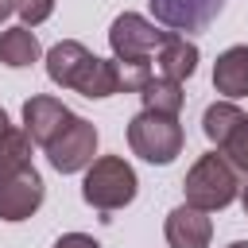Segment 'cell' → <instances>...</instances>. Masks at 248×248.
<instances>
[{"instance_id":"obj_1","label":"cell","mask_w":248,"mask_h":248,"mask_svg":"<svg viewBox=\"0 0 248 248\" xmlns=\"http://www.w3.org/2000/svg\"><path fill=\"white\" fill-rule=\"evenodd\" d=\"M136 194H140V178H136V170L124 155H101L85 167V178H81L85 205H93L101 213H112V209L132 205Z\"/></svg>"},{"instance_id":"obj_2","label":"cell","mask_w":248,"mask_h":248,"mask_svg":"<svg viewBox=\"0 0 248 248\" xmlns=\"http://www.w3.org/2000/svg\"><path fill=\"white\" fill-rule=\"evenodd\" d=\"M182 194H186V205L213 213V209H225L240 198V174L229 167V159L221 151H209L186 170Z\"/></svg>"},{"instance_id":"obj_3","label":"cell","mask_w":248,"mask_h":248,"mask_svg":"<svg viewBox=\"0 0 248 248\" xmlns=\"http://www.w3.org/2000/svg\"><path fill=\"white\" fill-rule=\"evenodd\" d=\"M182 143H186V132H182L178 116L140 108L128 120V147H132V155H140L151 167H170L182 155Z\"/></svg>"},{"instance_id":"obj_4","label":"cell","mask_w":248,"mask_h":248,"mask_svg":"<svg viewBox=\"0 0 248 248\" xmlns=\"http://www.w3.org/2000/svg\"><path fill=\"white\" fill-rule=\"evenodd\" d=\"M97 140H101L97 124L74 112V116L62 124V132H58L43 151H46V159H50V167H54L58 174H78V170H85V167L93 163Z\"/></svg>"},{"instance_id":"obj_5","label":"cell","mask_w":248,"mask_h":248,"mask_svg":"<svg viewBox=\"0 0 248 248\" xmlns=\"http://www.w3.org/2000/svg\"><path fill=\"white\" fill-rule=\"evenodd\" d=\"M167 39V31H159L147 16L140 12H120L108 27V46H112V58L116 62H140V66H151L159 43Z\"/></svg>"},{"instance_id":"obj_6","label":"cell","mask_w":248,"mask_h":248,"mask_svg":"<svg viewBox=\"0 0 248 248\" xmlns=\"http://www.w3.org/2000/svg\"><path fill=\"white\" fill-rule=\"evenodd\" d=\"M43 198H46L43 174H39L35 167H23L19 174H12V178L0 182V221L19 225V221L35 217L39 205H43Z\"/></svg>"},{"instance_id":"obj_7","label":"cell","mask_w":248,"mask_h":248,"mask_svg":"<svg viewBox=\"0 0 248 248\" xmlns=\"http://www.w3.org/2000/svg\"><path fill=\"white\" fill-rule=\"evenodd\" d=\"M147 4H151L155 23H163L167 31H178V35L182 31L198 35L225 12V0H147Z\"/></svg>"},{"instance_id":"obj_8","label":"cell","mask_w":248,"mask_h":248,"mask_svg":"<svg viewBox=\"0 0 248 248\" xmlns=\"http://www.w3.org/2000/svg\"><path fill=\"white\" fill-rule=\"evenodd\" d=\"M70 116H74V112H70L58 97H50V93H35V97L23 101V132H27L31 143H39V147H46V143L62 132V124H66Z\"/></svg>"},{"instance_id":"obj_9","label":"cell","mask_w":248,"mask_h":248,"mask_svg":"<svg viewBox=\"0 0 248 248\" xmlns=\"http://www.w3.org/2000/svg\"><path fill=\"white\" fill-rule=\"evenodd\" d=\"M163 236L170 248H209L213 240V221L205 209H194V205H174L163 221Z\"/></svg>"},{"instance_id":"obj_10","label":"cell","mask_w":248,"mask_h":248,"mask_svg":"<svg viewBox=\"0 0 248 248\" xmlns=\"http://www.w3.org/2000/svg\"><path fill=\"white\" fill-rule=\"evenodd\" d=\"M93 62V50L78 39H62L46 50V78L58 85V89H74L85 74V66Z\"/></svg>"},{"instance_id":"obj_11","label":"cell","mask_w":248,"mask_h":248,"mask_svg":"<svg viewBox=\"0 0 248 248\" xmlns=\"http://www.w3.org/2000/svg\"><path fill=\"white\" fill-rule=\"evenodd\" d=\"M151 70L163 74V78H170V81H186V78H194V70H198V46H194L186 35L167 31V39L159 43V50H155V58H151Z\"/></svg>"},{"instance_id":"obj_12","label":"cell","mask_w":248,"mask_h":248,"mask_svg":"<svg viewBox=\"0 0 248 248\" xmlns=\"http://www.w3.org/2000/svg\"><path fill=\"white\" fill-rule=\"evenodd\" d=\"M213 89L225 101L248 97V46L244 43H236V46L217 54V62H213Z\"/></svg>"},{"instance_id":"obj_13","label":"cell","mask_w":248,"mask_h":248,"mask_svg":"<svg viewBox=\"0 0 248 248\" xmlns=\"http://www.w3.org/2000/svg\"><path fill=\"white\" fill-rule=\"evenodd\" d=\"M39 58H43V46H39V39H35L31 27L16 23V27H4L0 31V62L8 70H27Z\"/></svg>"},{"instance_id":"obj_14","label":"cell","mask_w":248,"mask_h":248,"mask_svg":"<svg viewBox=\"0 0 248 248\" xmlns=\"http://www.w3.org/2000/svg\"><path fill=\"white\" fill-rule=\"evenodd\" d=\"M74 93H81L89 101H105V97L120 93V66H116V58H97L93 54V62L85 66V74L74 85Z\"/></svg>"},{"instance_id":"obj_15","label":"cell","mask_w":248,"mask_h":248,"mask_svg":"<svg viewBox=\"0 0 248 248\" xmlns=\"http://www.w3.org/2000/svg\"><path fill=\"white\" fill-rule=\"evenodd\" d=\"M140 101H143V108H151V112L178 116L186 93H182V81H170V78H163V74H151V78L143 81V89H140Z\"/></svg>"},{"instance_id":"obj_16","label":"cell","mask_w":248,"mask_h":248,"mask_svg":"<svg viewBox=\"0 0 248 248\" xmlns=\"http://www.w3.org/2000/svg\"><path fill=\"white\" fill-rule=\"evenodd\" d=\"M31 167V136L23 128H8L0 136V182Z\"/></svg>"},{"instance_id":"obj_17","label":"cell","mask_w":248,"mask_h":248,"mask_svg":"<svg viewBox=\"0 0 248 248\" xmlns=\"http://www.w3.org/2000/svg\"><path fill=\"white\" fill-rule=\"evenodd\" d=\"M240 116H244V112H240V105H236V101H213V105L202 112V132H205V140L217 147Z\"/></svg>"},{"instance_id":"obj_18","label":"cell","mask_w":248,"mask_h":248,"mask_svg":"<svg viewBox=\"0 0 248 248\" xmlns=\"http://www.w3.org/2000/svg\"><path fill=\"white\" fill-rule=\"evenodd\" d=\"M217 151L229 159V167H232L236 174H248V112L229 128V136L217 143Z\"/></svg>"},{"instance_id":"obj_19","label":"cell","mask_w":248,"mask_h":248,"mask_svg":"<svg viewBox=\"0 0 248 248\" xmlns=\"http://www.w3.org/2000/svg\"><path fill=\"white\" fill-rule=\"evenodd\" d=\"M16 16L23 19V27H39L54 16V0H16Z\"/></svg>"},{"instance_id":"obj_20","label":"cell","mask_w":248,"mask_h":248,"mask_svg":"<svg viewBox=\"0 0 248 248\" xmlns=\"http://www.w3.org/2000/svg\"><path fill=\"white\" fill-rule=\"evenodd\" d=\"M54 248H101L89 232H62L58 240H54Z\"/></svg>"},{"instance_id":"obj_21","label":"cell","mask_w":248,"mask_h":248,"mask_svg":"<svg viewBox=\"0 0 248 248\" xmlns=\"http://www.w3.org/2000/svg\"><path fill=\"white\" fill-rule=\"evenodd\" d=\"M12 12H16V0H0V23H4Z\"/></svg>"},{"instance_id":"obj_22","label":"cell","mask_w":248,"mask_h":248,"mask_svg":"<svg viewBox=\"0 0 248 248\" xmlns=\"http://www.w3.org/2000/svg\"><path fill=\"white\" fill-rule=\"evenodd\" d=\"M8 128H12V120H8V112H4V108H0V136H4V132H8Z\"/></svg>"},{"instance_id":"obj_23","label":"cell","mask_w":248,"mask_h":248,"mask_svg":"<svg viewBox=\"0 0 248 248\" xmlns=\"http://www.w3.org/2000/svg\"><path fill=\"white\" fill-rule=\"evenodd\" d=\"M240 205H244V217H248V186H240Z\"/></svg>"},{"instance_id":"obj_24","label":"cell","mask_w":248,"mask_h":248,"mask_svg":"<svg viewBox=\"0 0 248 248\" xmlns=\"http://www.w3.org/2000/svg\"><path fill=\"white\" fill-rule=\"evenodd\" d=\"M229 248H248V240H232V244H229Z\"/></svg>"}]
</instances>
